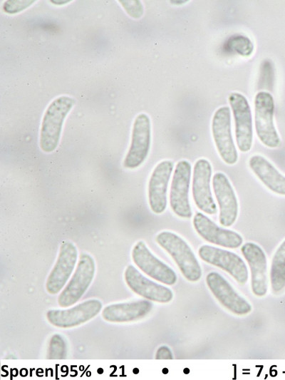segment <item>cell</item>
I'll return each instance as SVG.
<instances>
[{
    "label": "cell",
    "instance_id": "6da1fadb",
    "mask_svg": "<svg viewBox=\"0 0 285 380\" xmlns=\"http://www.w3.org/2000/svg\"><path fill=\"white\" fill-rule=\"evenodd\" d=\"M75 99L68 96L56 98L47 107L41 124L39 146L50 153L57 148L64 120L72 109Z\"/></svg>",
    "mask_w": 285,
    "mask_h": 380
},
{
    "label": "cell",
    "instance_id": "7a4b0ae2",
    "mask_svg": "<svg viewBox=\"0 0 285 380\" xmlns=\"http://www.w3.org/2000/svg\"><path fill=\"white\" fill-rule=\"evenodd\" d=\"M155 241L174 260L182 275L190 282H197L202 277V268L188 243L177 234L162 231Z\"/></svg>",
    "mask_w": 285,
    "mask_h": 380
},
{
    "label": "cell",
    "instance_id": "3957f363",
    "mask_svg": "<svg viewBox=\"0 0 285 380\" xmlns=\"http://www.w3.org/2000/svg\"><path fill=\"white\" fill-rule=\"evenodd\" d=\"M274 101L271 93L259 91L254 101V129L260 142L267 148H276L281 138L274 121Z\"/></svg>",
    "mask_w": 285,
    "mask_h": 380
},
{
    "label": "cell",
    "instance_id": "277c9868",
    "mask_svg": "<svg viewBox=\"0 0 285 380\" xmlns=\"http://www.w3.org/2000/svg\"><path fill=\"white\" fill-rule=\"evenodd\" d=\"M192 165L187 160L178 161L174 168L169 192L170 207L182 219H190L192 210L190 201Z\"/></svg>",
    "mask_w": 285,
    "mask_h": 380
},
{
    "label": "cell",
    "instance_id": "5b68a950",
    "mask_svg": "<svg viewBox=\"0 0 285 380\" xmlns=\"http://www.w3.org/2000/svg\"><path fill=\"white\" fill-rule=\"evenodd\" d=\"M95 272V263L93 257L88 253H81L73 274L58 297L59 306L68 307L78 302L90 285Z\"/></svg>",
    "mask_w": 285,
    "mask_h": 380
},
{
    "label": "cell",
    "instance_id": "8992f818",
    "mask_svg": "<svg viewBox=\"0 0 285 380\" xmlns=\"http://www.w3.org/2000/svg\"><path fill=\"white\" fill-rule=\"evenodd\" d=\"M212 135L217 153L222 161L233 165L238 161L239 155L232 133V117L229 106L217 108L212 119Z\"/></svg>",
    "mask_w": 285,
    "mask_h": 380
},
{
    "label": "cell",
    "instance_id": "52a82bcc",
    "mask_svg": "<svg viewBox=\"0 0 285 380\" xmlns=\"http://www.w3.org/2000/svg\"><path fill=\"white\" fill-rule=\"evenodd\" d=\"M151 145V121L148 115L139 113L133 121L131 141L123 162V168L134 170L147 159Z\"/></svg>",
    "mask_w": 285,
    "mask_h": 380
},
{
    "label": "cell",
    "instance_id": "ba28073f",
    "mask_svg": "<svg viewBox=\"0 0 285 380\" xmlns=\"http://www.w3.org/2000/svg\"><path fill=\"white\" fill-rule=\"evenodd\" d=\"M191 191L196 207L209 215L217 212V205L212 196L211 182L212 166L205 158H199L194 164L192 174Z\"/></svg>",
    "mask_w": 285,
    "mask_h": 380
},
{
    "label": "cell",
    "instance_id": "9c48e42d",
    "mask_svg": "<svg viewBox=\"0 0 285 380\" xmlns=\"http://www.w3.org/2000/svg\"><path fill=\"white\" fill-rule=\"evenodd\" d=\"M228 101L234 120L236 145L242 153L249 152L253 145V124L250 105L242 93L232 92Z\"/></svg>",
    "mask_w": 285,
    "mask_h": 380
},
{
    "label": "cell",
    "instance_id": "30bf717a",
    "mask_svg": "<svg viewBox=\"0 0 285 380\" xmlns=\"http://www.w3.org/2000/svg\"><path fill=\"white\" fill-rule=\"evenodd\" d=\"M198 255L204 262L217 267L229 274L238 283L245 284L249 278L246 263L236 253L209 245L198 249Z\"/></svg>",
    "mask_w": 285,
    "mask_h": 380
},
{
    "label": "cell",
    "instance_id": "8fae6325",
    "mask_svg": "<svg viewBox=\"0 0 285 380\" xmlns=\"http://www.w3.org/2000/svg\"><path fill=\"white\" fill-rule=\"evenodd\" d=\"M134 264L145 274L165 284L176 283L177 276L167 264L157 257L142 240L137 242L131 251Z\"/></svg>",
    "mask_w": 285,
    "mask_h": 380
},
{
    "label": "cell",
    "instance_id": "7c38bea8",
    "mask_svg": "<svg viewBox=\"0 0 285 380\" xmlns=\"http://www.w3.org/2000/svg\"><path fill=\"white\" fill-rule=\"evenodd\" d=\"M213 193L218 205L219 222L229 227L236 222L239 202L234 188L228 177L222 172L215 173L212 179Z\"/></svg>",
    "mask_w": 285,
    "mask_h": 380
},
{
    "label": "cell",
    "instance_id": "4fadbf2b",
    "mask_svg": "<svg viewBox=\"0 0 285 380\" xmlns=\"http://www.w3.org/2000/svg\"><path fill=\"white\" fill-rule=\"evenodd\" d=\"M170 160L159 162L153 168L147 183V200L151 211L157 215L163 213L167 206V191L174 170Z\"/></svg>",
    "mask_w": 285,
    "mask_h": 380
},
{
    "label": "cell",
    "instance_id": "5bb4252c",
    "mask_svg": "<svg viewBox=\"0 0 285 380\" xmlns=\"http://www.w3.org/2000/svg\"><path fill=\"white\" fill-rule=\"evenodd\" d=\"M78 260V250L71 241L61 244L57 260L46 283V291L51 294L59 293L67 284Z\"/></svg>",
    "mask_w": 285,
    "mask_h": 380
},
{
    "label": "cell",
    "instance_id": "9a60e30c",
    "mask_svg": "<svg viewBox=\"0 0 285 380\" xmlns=\"http://www.w3.org/2000/svg\"><path fill=\"white\" fill-rule=\"evenodd\" d=\"M101 309L100 300L90 299L66 309H50L46 312V319L54 327L71 328L90 320Z\"/></svg>",
    "mask_w": 285,
    "mask_h": 380
},
{
    "label": "cell",
    "instance_id": "2e32d148",
    "mask_svg": "<svg viewBox=\"0 0 285 380\" xmlns=\"http://www.w3.org/2000/svg\"><path fill=\"white\" fill-rule=\"evenodd\" d=\"M196 232L205 241L222 247L236 249L243 243L238 232L221 227L201 212H197L192 219Z\"/></svg>",
    "mask_w": 285,
    "mask_h": 380
},
{
    "label": "cell",
    "instance_id": "e0dca14e",
    "mask_svg": "<svg viewBox=\"0 0 285 380\" xmlns=\"http://www.w3.org/2000/svg\"><path fill=\"white\" fill-rule=\"evenodd\" d=\"M206 283L218 302L231 312L245 315L252 311L251 304L218 272H209Z\"/></svg>",
    "mask_w": 285,
    "mask_h": 380
},
{
    "label": "cell",
    "instance_id": "ac0fdd59",
    "mask_svg": "<svg viewBox=\"0 0 285 380\" xmlns=\"http://www.w3.org/2000/svg\"><path fill=\"white\" fill-rule=\"evenodd\" d=\"M241 252L247 260L251 272V286L253 293L264 296L268 289L267 259L261 247L256 243L247 242L241 247Z\"/></svg>",
    "mask_w": 285,
    "mask_h": 380
},
{
    "label": "cell",
    "instance_id": "d6986e66",
    "mask_svg": "<svg viewBox=\"0 0 285 380\" xmlns=\"http://www.w3.org/2000/svg\"><path fill=\"white\" fill-rule=\"evenodd\" d=\"M124 278L133 292L147 300L167 303L173 298L170 289L145 277L132 265L126 267Z\"/></svg>",
    "mask_w": 285,
    "mask_h": 380
},
{
    "label": "cell",
    "instance_id": "ffe728a7",
    "mask_svg": "<svg viewBox=\"0 0 285 380\" xmlns=\"http://www.w3.org/2000/svg\"><path fill=\"white\" fill-rule=\"evenodd\" d=\"M249 169L271 192L285 196V175L265 157L255 154L248 160Z\"/></svg>",
    "mask_w": 285,
    "mask_h": 380
},
{
    "label": "cell",
    "instance_id": "44dd1931",
    "mask_svg": "<svg viewBox=\"0 0 285 380\" xmlns=\"http://www.w3.org/2000/svg\"><path fill=\"white\" fill-rule=\"evenodd\" d=\"M152 303L147 299L115 303L104 307L101 315L109 322H135L146 317L152 310Z\"/></svg>",
    "mask_w": 285,
    "mask_h": 380
},
{
    "label": "cell",
    "instance_id": "7402d4cb",
    "mask_svg": "<svg viewBox=\"0 0 285 380\" xmlns=\"http://www.w3.org/2000/svg\"><path fill=\"white\" fill-rule=\"evenodd\" d=\"M270 282L274 294H279L285 289V240L273 255L270 267Z\"/></svg>",
    "mask_w": 285,
    "mask_h": 380
},
{
    "label": "cell",
    "instance_id": "603a6c76",
    "mask_svg": "<svg viewBox=\"0 0 285 380\" xmlns=\"http://www.w3.org/2000/svg\"><path fill=\"white\" fill-rule=\"evenodd\" d=\"M227 47L239 56L248 57L254 51V45L251 40L242 35L232 36L227 42Z\"/></svg>",
    "mask_w": 285,
    "mask_h": 380
},
{
    "label": "cell",
    "instance_id": "cb8c5ba5",
    "mask_svg": "<svg viewBox=\"0 0 285 380\" xmlns=\"http://www.w3.org/2000/svg\"><path fill=\"white\" fill-rule=\"evenodd\" d=\"M67 354V345L63 337L53 334L49 341L47 352L48 359H64Z\"/></svg>",
    "mask_w": 285,
    "mask_h": 380
},
{
    "label": "cell",
    "instance_id": "d4e9b609",
    "mask_svg": "<svg viewBox=\"0 0 285 380\" xmlns=\"http://www.w3.org/2000/svg\"><path fill=\"white\" fill-rule=\"evenodd\" d=\"M34 1H6L3 4L4 11L9 14H15L29 7Z\"/></svg>",
    "mask_w": 285,
    "mask_h": 380
},
{
    "label": "cell",
    "instance_id": "484cf974",
    "mask_svg": "<svg viewBox=\"0 0 285 380\" xmlns=\"http://www.w3.org/2000/svg\"><path fill=\"white\" fill-rule=\"evenodd\" d=\"M123 9L129 16L134 19H139L143 14V6L140 1H119Z\"/></svg>",
    "mask_w": 285,
    "mask_h": 380
},
{
    "label": "cell",
    "instance_id": "4316f807",
    "mask_svg": "<svg viewBox=\"0 0 285 380\" xmlns=\"http://www.w3.org/2000/svg\"><path fill=\"white\" fill-rule=\"evenodd\" d=\"M173 358L171 350L166 346L158 348L155 354L157 359H172Z\"/></svg>",
    "mask_w": 285,
    "mask_h": 380
},
{
    "label": "cell",
    "instance_id": "83f0119b",
    "mask_svg": "<svg viewBox=\"0 0 285 380\" xmlns=\"http://www.w3.org/2000/svg\"><path fill=\"white\" fill-rule=\"evenodd\" d=\"M51 2L54 4L62 5L68 2H70V1H51Z\"/></svg>",
    "mask_w": 285,
    "mask_h": 380
},
{
    "label": "cell",
    "instance_id": "f1b7e54d",
    "mask_svg": "<svg viewBox=\"0 0 285 380\" xmlns=\"http://www.w3.org/2000/svg\"><path fill=\"white\" fill-rule=\"evenodd\" d=\"M187 1H170L172 4H182L186 3Z\"/></svg>",
    "mask_w": 285,
    "mask_h": 380
}]
</instances>
